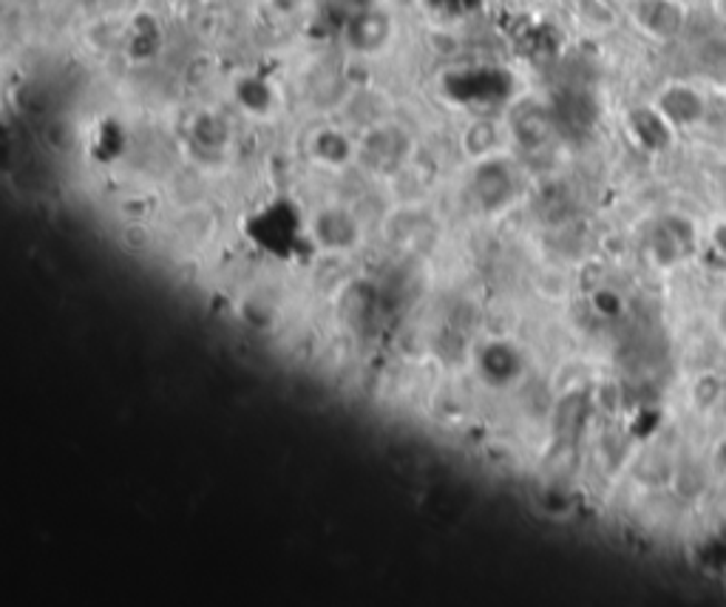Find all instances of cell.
<instances>
[{
    "instance_id": "5",
    "label": "cell",
    "mask_w": 726,
    "mask_h": 607,
    "mask_svg": "<svg viewBox=\"0 0 726 607\" xmlns=\"http://www.w3.org/2000/svg\"><path fill=\"white\" fill-rule=\"evenodd\" d=\"M392 38H395V20H392V14L386 9L377 7H366L357 14H352L344 29L346 46L363 57L381 55L383 49H389Z\"/></svg>"
},
{
    "instance_id": "16",
    "label": "cell",
    "mask_w": 726,
    "mask_h": 607,
    "mask_svg": "<svg viewBox=\"0 0 726 607\" xmlns=\"http://www.w3.org/2000/svg\"><path fill=\"white\" fill-rule=\"evenodd\" d=\"M282 3H287V7H298V3H304V0H282Z\"/></svg>"
},
{
    "instance_id": "4",
    "label": "cell",
    "mask_w": 726,
    "mask_h": 607,
    "mask_svg": "<svg viewBox=\"0 0 726 607\" xmlns=\"http://www.w3.org/2000/svg\"><path fill=\"white\" fill-rule=\"evenodd\" d=\"M695 245H698V233L693 222L684 216H664L647 236V251L658 267H676L687 262L695 253Z\"/></svg>"
},
{
    "instance_id": "1",
    "label": "cell",
    "mask_w": 726,
    "mask_h": 607,
    "mask_svg": "<svg viewBox=\"0 0 726 607\" xmlns=\"http://www.w3.org/2000/svg\"><path fill=\"white\" fill-rule=\"evenodd\" d=\"M307 236L318 251L341 256L352 253L363 242V225L357 214L346 205H321L315 207L307 222Z\"/></svg>"
},
{
    "instance_id": "8",
    "label": "cell",
    "mask_w": 726,
    "mask_h": 607,
    "mask_svg": "<svg viewBox=\"0 0 726 607\" xmlns=\"http://www.w3.org/2000/svg\"><path fill=\"white\" fill-rule=\"evenodd\" d=\"M307 154L313 163H318V168L341 170L357 159V143L344 128L321 126L310 134Z\"/></svg>"
},
{
    "instance_id": "13",
    "label": "cell",
    "mask_w": 726,
    "mask_h": 607,
    "mask_svg": "<svg viewBox=\"0 0 726 607\" xmlns=\"http://www.w3.org/2000/svg\"><path fill=\"white\" fill-rule=\"evenodd\" d=\"M715 330H718V339L726 344V290L718 301V310H715Z\"/></svg>"
},
{
    "instance_id": "7",
    "label": "cell",
    "mask_w": 726,
    "mask_h": 607,
    "mask_svg": "<svg viewBox=\"0 0 726 607\" xmlns=\"http://www.w3.org/2000/svg\"><path fill=\"white\" fill-rule=\"evenodd\" d=\"M653 106L661 111V117L670 123L673 128H693L707 117V100L698 88H693L689 82H670L658 91Z\"/></svg>"
},
{
    "instance_id": "11",
    "label": "cell",
    "mask_w": 726,
    "mask_h": 607,
    "mask_svg": "<svg viewBox=\"0 0 726 607\" xmlns=\"http://www.w3.org/2000/svg\"><path fill=\"white\" fill-rule=\"evenodd\" d=\"M506 137H511L508 126H502V123H497L491 117H480L465 131V148H469V154L474 159L491 157V154H500Z\"/></svg>"
},
{
    "instance_id": "14",
    "label": "cell",
    "mask_w": 726,
    "mask_h": 607,
    "mask_svg": "<svg viewBox=\"0 0 726 607\" xmlns=\"http://www.w3.org/2000/svg\"><path fill=\"white\" fill-rule=\"evenodd\" d=\"M713 245L715 251L726 258V222H720V225L713 231Z\"/></svg>"
},
{
    "instance_id": "12",
    "label": "cell",
    "mask_w": 726,
    "mask_h": 607,
    "mask_svg": "<svg viewBox=\"0 0 726 607\" xmlns=\"http://www.w3.org/2000/svg\"><path fill=\"white\" fill-rule=\"evenodd\" d=\"M236 102L253 117H264L276 106V88L269 86L262 77H245L236 86Z\"/></svg>"
},
{
    "instance_id": "10",
    "label": "cell",
    "mask_w": 726,
    "mask_h": 607,
    "mask_svg": "<svg viewBox=\"0 0 726 607\" xmlns=\"http://www.w3.org/2000/svg\"><path fill=\"white\" fill-rule=\"evenodd\" d=\"M673 131H676V128L661 117V111H658L656 106L636 108V111L630 114V134L641 148L647 150L667 148V145L673 143Z\"/></svg>"
},
{
    "instance_id": "15",
    "label": "cell",
    "mask_w": 726,
    "mask_h": 607,
    "mask_svg": "<svg viewBox=\"0 0 726 607\" xmlns=\"http://www.w3.org/2000/svg\"><path fill=\"white\" fill-rule=\"evenodd\" d=\"M713 9L718 12V18L726 23V0H713Z\"/></svg>"
},
{
    "instance_id": "3",
    "label": "cell",
    "mask_w": 726,
    "mask_h": 607,
    "mask_svg": "<svg viewBox=\"0 0 726 607\" xmlns=\"http://www.w3.org/2000/svg\"><path fill=\"white\" fill-rule=\"evenodd\" d=\"M412 157V137L395 123H377L357 139V163L377 174H392Z\"/></svg>"
},
{
    "instance_id": "9",
    "label": "cell",
    "mask_w": 726,
    "mask_h": 607,
    "mask_svg": "<svg viewBox=\"0 0 726 607\" xmlns=\"http://www.w3.org/2000/svg\"><path fill=\"white\" fill-rule=\"evenodd\" d=\"M522 355L513 344H489L480 355L482 378L494 386H511L522 375Z\"/></svg>"
},
{
    "instance_id": "6",
    "label": "cell",
    "mask_w": 726,
    "mask_h": 607,
    "mask_svg": "<svg viewBox=\"0 0 726 607\" xmlns=\"http://www.w3.org/2000/svg\"><path fill=\"white\" fill-rule=\"evenodd\" d=\"M632 23L653 40H673L687 23V9L681 0H632Z\"/></svg>"
},
{
    "instance_id": "2",
    "label": "cell",
    "mask_w": 726,
    "mask_h": 607,
    "mask_svg": "<svg viewBox=\"0 0 726 607\" xmlns=\"http://www.w3.org/2000/svg\"><path fill=\"white\" fill-rule=\"evenodd\" d=\"M471 194L485 214L506 211L517 199V168L506 154L474 159V176H471Z\"/></svg>"
}]
</instances>
